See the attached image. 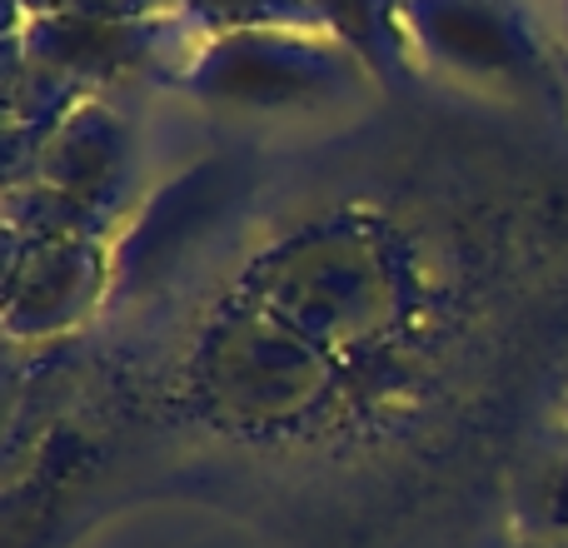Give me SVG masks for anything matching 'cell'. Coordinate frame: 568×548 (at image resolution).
Listing matches in <instances>:
<instances>
[{"instance_id": "2", "label": "cell", "mask_w": 568, "mask_h": 548, "mask_svg": "<svg viewBox=\"0 0 568 548\" xmlns=\"http://www.w3.org/2000/svg\"><path fill=\"white\" fill-rule=\"evenodd\" d=\"M369 65L329 30H235L210 35L175 85L220 110H320L354 100L369 85Z\"/></svg>"}, {"instance_id": "12", "label": "cell", "mask_w": 568, "mask_h": 548, "mask_svg": "<svg viewBox=\"0 0 568 548\" xmlns=\"http://www.w3.org/2000/svg\"><path fill=\"white\" fill-rule=\"evenodd\" d=\"M568 534V444L534 469L519 499V539H554Z\"/></svg>"}, {"instance_id": "10", "label": "cell", "mask_w": 568, "mask_h": 548, "mask_svg": "<svg viewBox=\"0 0 568 548\" xmlns=\"http://www.w3.org/2000/svg\"><path fill=\"white\" fill-rule=\"evenodd\" d=\"M6 230L30 240H115L125 220L110 215V210L85 205L80 195H65L55 185H40V180H26V185H6Z\"/></svg>"}, {"instance_id": "8", "label": "cell", "mask_w": 568, "mask_h": 548, "mask_svg": "<svg viewBox=\"0 0 568 548\" xmlns=\"http://www.w3.org/2000/svg\"><path fill=\"white\" fill-rule=\"evenodd\" d=\"M215 190H220V180L210 165L175 180V185L125 230V240L110 250V255H115V284L135 290V284L155 280V270H165V260L190 240V225H200V215H205V205L215 200Z\"/></svg>"}, {"instance_id": "11", "label": "cell", "mask_w": 568, "mask_h": 548, "mask_svg": "<svg viewBox=\"0 0 568 548\" xmlns=\"http://www.w3.org/2000/svg\"><path fill=\"white\" fill-rule=\"evenodd\" d=\"M180 16L205 35L235 30H329L310 0H180Z\"/></svg>"}, {"instance_id": "3", "label": "cell", "mask_w": 568, "mask_h": 548, "mask_svg": "<svg viewBox=\"0 0 568 548\" xmlns=\"http://www.w3.org/2000/svg\"><path fill=\"white\" fill-rule=\"evenodd\" d=\"M200 389L235 424H290L334 384L329 354L260 304L230 309L200 349Z\"/></svg>"}, {"instance_id": "18", "label": "cell", "mask_w": 568, "mask_h": 548, "mask_svg": "<svg viewBox=\"0 0 568 548\" xmlns=\"http://www.w3.org/2000/svg\"><path fill=\"white\" fill-rule=\"evenodd\" d=\"M564 424H568V404H564Z\"/></svg>"}, {"instance_id": "13", "label": "cell", "mask_w": 568, "mask_h": 548, "mask_svg": "<svg viewBox=\"0 0 568 548\" xmlns=\"http://www.w3.org/2000/svg\"><path fill=\"white\" fill-rule=\"evenodd\" d=\"M60 16H90V20H160V16H180V0H60Z\"/></svg>"}, {"instance_id": "1", "label": "cell", "mask_w": 568, "mask_h": 548, "mask_svg": "<svg viewBox=\"0 0 568 548\" xmlns=\"http://www.w3.org/2000/svg\"><path fill=\"white\" fill-rule=\"evenodd\" d=\"M250 304L300 329L324 354L374 339L399 309V270L354 220L290 240L250 274Z\"/></svg>"}, {"instance_id": "5", "label": "cell", "mask_w": 568, "mask_h": 548, "mask_svg": "<svg viewBox=\"0 0 568 548\" xmlns=\"http://www.w3.org/2000/svg\"><path fill=\"white\" fill-rule=\"evenodd\" d=\"M6 334L60 339L75 334L105 304L115 284V255L105 240H30L6 230Z\"/></svg>"}, {"instance_id": "16", "label": "cell", "mask_w": 568, "mask_h": 548, "mask_svg": "<svg viewBox=\"0 0 568 548\" xmlns=\"http://www.w3.org/2000/svg\"><path fill=\"white\" fill-rule=\"evenodd\" d=\"M514 548H568V534H554V539H519Z\"/></svg>"}, {"instance_id": "9", "label": "cell", "mask_w": 568, "mask_h": 548, "mask_svg": "<svg viewBox=\"0 0 568 548\" xmlns=\"http://www.w3.org/2000/svg\"><path fill=\"white\" fill-rule=\"evenodd\" d=\"M324 16L329 35H339L354 55L369 65L374 85L384 90H404L419 70V55L409 45V30H404L399 0H310Z\"/></svg>"}, {"instance_id": "17", "label": "cell", "mask_w": 568, "mask_h": 548, "mask_svg": "<svg viewBox=\"0 0 568 548\" xmlns=\"http://www.w3.org/2000/svg\"><path fill=\"white\" fill-rule=\"evenodd\" d=\"M559 75H564V90H568V60L559 55Z\"/></svg>"}, {"instance_id": "15", "label": "cell", "mask_w": 568, "mask_h": 548, "mask_svg": "<svg viewBox=\"0 0 568 548\" xmlns=\"http://www.w3.org/2000/svg\"><path fill=\"white\" fill-rule=\"evenodd\" d=\"M26 16H50V10H60V0H16Z\"/></svg>"}, {"instance_id": "4", "label": "cell", "mask_w": 568, "mask_h": 548, "mask_svg": "<svg viewBox=\"0 0 568 548\" xmlns=\"http://www.w3.org/2000/svg\"><path fill=\"white\" fill-rule=\"evenodd\" d=\"M409 45L419 65L484 90H534L559 85V45L539 30L529 0H399Z\"/></svg>"}, {"instance_id": "14", "label": "cell", "mask_w": 568, "mask_h": 548, "mask_svg": "<svg viewBox=\"0 0 568 548\" xmlns=\"http://www.w3.org/2000/svg\"><path fill=\"white\" fill-rule=\"evenodd\" d=\"M554 45L568 60V0H554Z\"/></svg>"}, {"instance_id": "6", "label": "cell", "mask_w": 568, "mask_h": 548, "mask_svg": "<svg viewBox=\"0 0 568 548\" xmlns=\"http://www.w3.org/2000/svg\"><path fill=\"white\" fill-rule=\"evenodd\" d=\"M26 35V55L50 65L55 75L85 85L90 95H105L130 80L160 75L175 55V16L160 20H90V16H30L20 26Z\"/></svg>"}, {"instance_id": "7", "label": "cell", "mask_w": 568, "mask_h": 548, "mask_svg": "<svg viewBox=\"0 0 568 548\" xmlns=\"http://www.w3.org/2000/svg\"><path fill=\"white\" fill-rule=\"evenodd\" d=\"M30 180L80 195L85 205L125 220L130 190H135V130L105 95L85 100L55 125Z\"/></svg>"}]
</instances>
